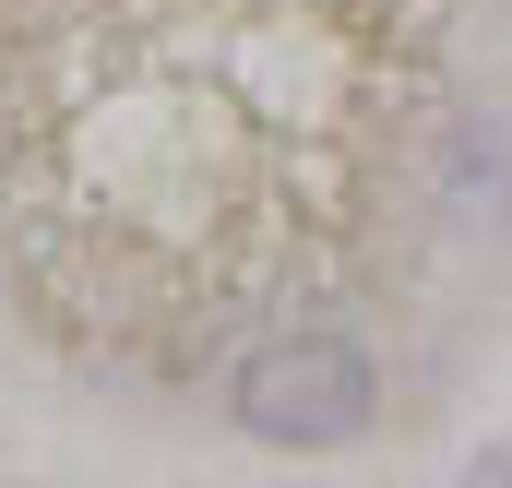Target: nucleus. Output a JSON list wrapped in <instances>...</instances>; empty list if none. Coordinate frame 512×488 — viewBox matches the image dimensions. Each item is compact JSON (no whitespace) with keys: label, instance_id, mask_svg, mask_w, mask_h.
I'll return each mask as SVG.
<instances>
[{"label":"nucleus","instance_id":"nucleus-1","mask_svg":"<svg viewBox=\"0 0 512 488\" xmlns=\"http://www.w3.org/2000/svg\"><path fill=\"white\" fill-rule=\"evenodd\" d=\"M239 429L262 441H298V453H322V441H358L370 429V405H382V381L358 346H334V334H286V346H262L239 358Z\"/></svg>","mask_w":512,"mask_h":488}]
</instances>
